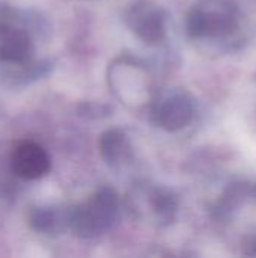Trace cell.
<instances>
[{
    "instance_id": "6da1fadb",
    "label": "cell",
    "mask_w": 256,
    "mask_h": 258,
    "mask_svg": "<svg viewBox=\"0 0 256 258\" xmlns=\"http://www.w3.org/2000/svg\"><path fill=\"white\" fill-rule=\"evenodd\" d=\"M241 12L235 0H196L186 18V30L192 39L228 42L237 38Z\"/></svg>"
},
{
    "instance_id": "7a4b0ae2",
    "label": "cell",
    "mask_w": 256,
    "mask_h": 258,
    "mask_svg": "<svg viewBox=\"0 0 256 258\" xmlns=\"http://www.w3.org/2000/svg\"><path fill=\"white\" fill-rule=\"evenodd\" d=\"M121 198L112 187H100L84 203L71 209L69 230L81 239L103 236L116 224Z\"/></svg>"
},
{
    "instance_id": "3957f363",
    "label": "cell",
    "mask_w": 256,
    "mask_h": 258,
    "mask_svg": "<svg viewBox=\"0 0 256 258\" xmlns=\"http://www.w3.org/2000/svg\"><path fill=\"white\" fill-rule=\"evenodd\" d=\"M127 207L133 218L164 228L175 222L180 200L178 195L164 184L140 181L133 184L128 192Z\"/></svg>"
},
{
    "instance_id": "277c9868",
    "label": "cell",
    "mask_w": 256,
    "mask_h": 258,
    "mask_svg": "<svg viewBox=\"0 0 256 258\" xmlns=\"http://www.w3.org/2000/svg\"><path fill=\"white\" fill-rule=\"evenodd\" d=\"M196 115V100L186 88L167 86L154 94L149 103V118L164 132L186 128Z\"/></svg>"
},
{
    "instance_id": "5b68a950",
    "label": "cell",
    "mask_w": 256,
    "mask_h": 258,
    "mask_svg": "<svg viewBox=\"0 0 256 258\" xmlns=\"http://www.w3.org/2000/svg\"><path fill=\"white\" fill-rule=\"evenodd\" d=\"M127 27L145 44L157 45L167 36V14L152 0H136L124 12Z\"/></svg>"
},
{
    "instance_id": "8992f818",
    "label": "cell",
    "mask_w": 256,
    "mask_h": 258,
    "mask_svg": "<svg viewBox=\"0 0 256 258\" xmlns=\"http://www.w3.org/2000/svg\"><path fill=\"white\" fill-rule=\"evenodd\" d=\"M11 166L18 177L24 180H38L48 174L51 159L39 144L23 141L12 151Z\"/></svg>"
},
{
    "instance_id": "52a82bcc",
    "label": "cell",
    "mask_w": 256,
    "mask_h": 258,
    "mask_svg": "<svg viewBox=\"0 0 256 258\" xmlns=\"http://www.w3.org/2000/svg\"><path fill=\"white\" fill-rule=\"evenodd\" d=\"M98 150L103 160L115 169L124 168L133 160V145L127 133L121 128L106 130L98 141Z\"/></svg>"
},
{
    "instance_id": "ba28073f",
    "label": "cell",
    "mask_w": 256,
    "mask_h": 258,
    "mask_svg": "<svg viewBox=\"0 0 256 258\" xmlns=\"http://www.w3.org/2000/svg\"><path fill=\"white\" fill-rule=\"evenodd\" d=\"M71 209L66 206H51L33 209L29 215L30 227L42 234H60L69 228Z\"/></svg>"
},
{
    "instance_id": "9c48e42d",
    "label": "cell",
    "mask_w": 256,
    "mask_h": 258,
    "mask_svg": "<svg viewBox=\"0 0 256 258\" xmlns=\"http://www.w3.org/2000/svg\"><path fill=\"white\" fill-rule=\"evenodd\" d=\"M32 41L27 32L12 26H0V59L9 63H23L30 57Z\"/></svg>"
},
{
    "instance_id": "30bf717a",
    "label": "cell",
    "mask_w": 256,
    "mask_h": 258,
    "mask_svg": "<svg viewBox=\"0 0 256 258\" xmlns=\"http://www.w3.org/2000/svg\"><path fill=\"white\" fill-rule=\"evenodd\" d=\"M256 201V183L235 181L226 187L216 206L217 218H228L246 203Z\"/></svg>"
},
{
    "instance_id": "8fae6325",
    "label": "cell",
    "mask_w": 256,
    "mask_h": 258,
    "mask_svg": "<svg viewBox=\"0 0 256 258\" xmlns=\"http://www.w3.org/2000/svg\"><path fill=\"white\" fill-rule=\"evenodd\" d=\"M243 254L247 257H256V234H252L243 242Z\"/></svg>"
}]
</instances>
